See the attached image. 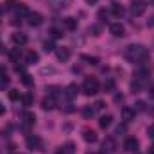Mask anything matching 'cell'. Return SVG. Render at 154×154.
<instances>
[{
  "label": "cell",
  "mask_w": 154,
  "mask_h": 154,
  "mask_svg": "<svg viewBox=\"0 0 154 154\" xmlns=\"http://www.w3.org/2000/svg\"><path fill=\"white\" fill-rule=\"evenodd\" d=\"M124 56H125L127 61H131V63H140V65H142L143 61L149 59V50H147L143 45H129V47H125Z\"/></svg>",
  "instance_id": "6da1fadb"
},
{
  "label": "cell",
  "mask_w": 154,
  "mask_h": 154,
  "mask_svg": "<svg viewBox=\"0 0 154 154\" xmlns=\"http://www.w3.org/2000/svg\"><path fill=\"white\" fill-rule=\"evenodd\" d=\"M99 88H100V84H99V81H97L95 77H86L84 82H82V91H84L86 95H95V93H99Z\"/></svg>",
  "instance_id": "7a4b0ae2"
},
{
  "label": "cell",
  "mask_w": 154,
  "mask_h": 154,
  "mask_svg": "<svg viewBox=\"0 0 154 154\" xmlns=\"http://www.w3.org/2000/svg\"><path fill=\"white\" fill-rule=\"evenodd\" d=\"M147 9V2L145 0H131V13L133 16H142Z\"/></svg>",
  "instance_id": "3957f363"
},
{
  "label": "cell",
  "mask_w": 154,
  "mask_h": 154,
  "mask_svg": "<svg viewBox=\"0 0 154 154\" xmlns=\"http://www.w3.org/2000/svg\"><path fill=\"white\" fill-rule=\"evenodd\" d=\"M116 151V142L113 136H108L104 142H102V152L104 154H115Z\"/></svg>",
  "instance_id": "277c9868"
},
{
  "label": "cell",
  "mask_w": 154,
  "mask_h": 154,
  "mask_svg": "<svg viewBox=\"0 0 154 154\" xmlns=\"http://www.w3.org/2000/svg\"><path fill=\"white\" fill-rule=\"evenodd\" d=\"M27 147L31 151H45L43 149V142H41L39 136H29L27 138Z\"/></svg>",
  "instance_id": "5b68a950"
},
{
  "label": "cell",
  "mask_w": 154,
  "mask_h": 154,
  "mask_svg": "<svg viewBox=\"0 0 154 154\" xmlns=\"http://www.w3.org/2000/svg\"><path fill=\"white\" fill-rule=\"evenodd\" d=\"M109 32H111L115 38H124V36H125V27L116 22V23H111V25H109Z\"/></svg>",
  "instance_id": "8992f818"
},
{
  "label": "cell",
  "mask_w": 154,
  "mask_h": 154,
  "mask_svg": "<svg viewBox=\"0 0 154 154\" xmlns=\"http://www.w3.org/2000/svg\"><path fill=\"white\" fill-rule=\"evenodd\" d=\"M138 140L134 138V136H129V138H125V142H124V151H127V152H134L136 149H138Z\"/></svg>",
  "instance_id": "52a82bcc"
},
{
  "label": "cell",
  "mask_w": 154,
  "mask_h": 154,
  "mask_svg": "<svg viewBox=\"0 0 154 154\" xmlns=\"http://www.w3.org/2000/svg\"><path fill=\"white\" fill-rule=\"evenodd\" d=\"M70 4H72V0H48V5H50L54 11H59V9H66Z\"/></svg>",
  "instance_id": "ba28073f"
},
{
  "label": "cell",
  "mask_w": 154,
  "mask_h": 154,
  "mask_svg": "<svg viewBox=\"0 0 154 154\" xmlns=\"http://www.w3.org/2000/svg\"><path fill=\"white\" fill-rule=\"evenodd\" d=\"M27 20H29V25H31V27H38V25L43 23V16H41L39 13H29Z\"/></svg>",
  "instance_id": "9c48e42d"
},
{
  "label": "cell",
  "mask_w": 154,
  "mask_h": 154,
  "mask_svg": "<svg viewBox=\"0 0 154 154\" xmlns=\"http://www.w3.org/2000/svg\"><path fill=\"white\" fill-rule=\"evenodd\" d=\"M134 115H136L134 108H129V106H124V108H122V120H124V122L134 120Z\"/></svg>",
  "instance_id": "30bf717a"
},
{
  "label": "cell",
  "mask_w": 154,
  "mask_h": 154,
  "mask_svg": "<svg viewBox=\"0 0 154 154\" xmlns=\"http://www.w3.org/2000/svg\"><path fill=\"white\" fill-rule=\"evenodd\" d=\"M82 138H84V142H88V143H95V142H97V133H95L93 129L86 127V129L82 131Z\"/></svg>",
  "instance_id": "8fae6325"
},
{
  "label": "cell",
  "mask_w": 154,
  "mask_h": 154,
  "mask_svg": "<svg viewBox=\"0 0 154 154\" xmlns=\"http://www.w3.org/2000/svg\"><path fill=\"white\" fill-rule=\"evenodd\" d=\"M56 56H57L59 61H68V59H70V48L59 47V48H56Z\"/></svg>",
  "instance_id": "7c38bea8"
},
{
  "label": "cell",
  "mask_w": 154,
  "mask_h": 154,
  "mask_svg": "<svg viewBox=\"0 0 154 154\" xmlns=\"http://www.w3.org/2000/svg\"><path fill=\"white\" fill-rule=\"evenodd\" d=\"M77 93H79L77 84H70V86H66V88L63 90V95H65L66 99H74V97H77Z\"/></svg>",
  "instance_id": "4fadbf2b"
},
{
  "label": "cell",
  "mask_w": 154,
  "mask_h": 154,
  "mask_svg": "<svg viewBox=\"0 0 154 154\" xmlns=\"http://www.w3.org/2000/svg\"><path fill=\"white\" fill-rule=\"evenodd\" d=\"M63 29H66V31H75L77 29V20L72 18V16L65 18V20H63Z\"/></svg>",
  "instance_id": "5bb4252c"
},
{
  "label": "cell",
  "mask_w": 154,
  "mask_h": 154,
  "mask_svg": "<svg viewBox=\"0 0 154 154\" xmlns=\"http://www.w3.org/2000/svg\"><path fill=\"white\" fill-rule=\"evenodd\" d=\"M11 39H13L14 45H25V43H27V36H25L23 32H14V34L11 36Z\"/></svg>",
  "instance_id": "9a60e30c"
},
{
  "label": "cell",
  "mask_w": 154,
  "mask_h": 154,
  "mask_svg": "<svg viewBox=\"0 0 154 154\" xmlns=\"http://www.w3.org/2000/svg\"><path fill=\"white\" fill-rule=\"evenodd\" d=\"M25 61L29 63V65H34V63H38L39 61V56L36 50H29L27 52V56H25Z\"/></svg>",
  "instance_id": "2e32d148"
},
{
  "label": "cell",
  "mask_w": 154,
  "mask_h": 154,
  "mask_svg": "<svg viewBox=\"0 0 154 154\" xmlns=\"http://www.w3.org/2000/svg\"><path fill=\"white\" fill-rule=\"evenodd\" d=\"M111 124H113V116L111 115H104V116H100V120H99V125L102 129H108Z\"/></svg>",
  "instance_id": "e0dca14e"
},
{
  "label": "cell",
  "mask_w": 154,
  "mask_h": 154,
  "mask_svg": "<svg viewBox=\"0 0 154 154\" xmlns=\"http://www.w3.org/2000/svg\"><path fill=\"white\" fill-rule=\"evenodd\" d=\"M41 108H43V109H54V108H56L54 99H52V97H45V99L41 100Z\"/></svg>",
  "instance_id": "ac0fdd59"
},
{
  "label": "cell",
  "mask_w": 154,
  "mask_h": 154,
  "mask_svg": "<svg viewBox=\"0 0 154 154\" xmlns=\"http://www.w3.org/2000/svg\"><path fill=\"white\" fill-rule=\"evenodd\" d=\"M22 118H23V122H25L27 125H32V124L36 122V116H34V113H31V111H25V113L22 115Z\"/></svg>",
  "instance_id": "d6986e66"
},
{
  "label": "cell",
  "mask_w": 154,
  "mask_h": 154,
  "mask_svg": "<svg viewBox=\"0 0 154 154\" xmlns=\"http://www.w3.org/2000/svg\"><path fill=\"white\" fill-rule=\"evenodd\" d=\"M88 32H90L91 36H100V32H102V25H99V23H93V25H90Z\"/></svg>",
  "instance_id": "ffe728a7"
},
{
  "label": "cell",
  "mask_w": 154,
  "mask_h": 154,
  "mask_svg": "<svg viewBox=\"0 0 154 154\" xmlns=\"http://www.w3.org/2000/svg\"><path fill=\"white\" fill-rule=\"evenodd\" d=\"M102 88H104V91H113V90H115V79H111V77H108V79L104 81V84H102Z\"/></svg>",
  "instance_id": "44dd1931"
},
{
  "label": "cell",
  "mask_w": 154,
  "mask_h": 154,
  "mask_svg": "<svg viewBox=\"0 0 154 154\" xmlns=\"http://www.w3.org/2000/svg\"><path fill=\"white\" fill-rule=\"evenodd\" d=\"M111 13H113V16H116V18L124 16V5H122V4H115L113 9H111Z\"/></svg>",
  "instance_id": "7402d4cb"
},
{
  "label": "cell",
  "mask_w": 154,
  "mask_h": 154,
  "mask_svg": "<svg viewBox=\"0 0 154 154\" xmlns=\"http://www.w3.org/2000/svg\"><path fill=\"white\" fill-rule=\"evenodd\" d=\"M149 75H151V70H149V68H140V70L136 72V79H138V81H143V79H147Z\"/></svg>",
  "instance_id": "603a6c76"
},
{
  "label": "cell",
  "mask_w": 154,
  "mask_h": 154,
  "mask_svg": "<svg viewBox=\"0 0 154 154\" xmlns=\"http://www.w3.org/2000/svg\"><path fill=\"white\" fill-rule=\"evenodd\" d=\"M16 13H18V14H22V16H29V13H31V11L27 9V5H25V4H18V5H16Z\"/></svg>",
  "instance_id": "cb8c5ba5"
},
{
  "label": "cell",
  "mask_w": 154,
  "mask_h": 154,
  "mask_svg": "<svg viewBox=\"0 0 154 154\" xmlns=\"http://www.w3.org/2000/svg\"><path fill=\"white\" fill-rule=\"evenodd\" d=\"M63 151H65V154H75V143L74 142H66Z\"/></svg>",
  "instance_id": "d4e9b609"
},
{
  "label": "cell",
  "mask_w": 154,
  "mask_h": 154,
  "mask_svg": "<svg viewBox=\"0 0 154 154\" xmlns=\"http://www.w3.org/2000/svg\"><path fill=\"white\" fill-rule=\"evenodd\" d=\"M22 82H23L25 86H29V88L34 86V79H32V75H29V74H23V75H22Z\"/></svg>",
  "instance_id": "484cf974"
},
{
  "label": "cell",
  "mask_w": 154,
  "mask_h": 154,
  "mask_svg": "<svg viewBox=\"0 0 154 154\" xmlns=\"http://www.w3.org/2000/svg\"><path fill=\"white\" fill-rule=\"evenodd\" d=\"M48 34H50V38L52 39H57L63 36V31H59V29H56V27H52L50 31H48Z\"/></svg>",
  "instance_id": "4316f807"
},
{
  "label": "cell",
  "mask_w": 154,
  "mask_h": 154,
  "mask_svg": "<svg viewBox=\"0 0 154 154\" xmlns=\"http://www.w3.org/2000/svg\"><path fill=\"white\" fill-rule=\"evenodd\" d=\"M93 113H95V109H93L91 106L82 108V116H84V118H91V116H93Z\"/></svg>",
  "instance_id": "83f0119b"
},
{
  "label": "cell",
  "mask_w": 154,
  "mask_h": 154,
  "mask_svg": "<svg viewBox=\"0 0 154 154\" xmlns=\"http://www.w3.org/2000/svg\"><path fill=\"white\" fill-rule=\"evenodd\" d=\"M9 82H11V81H9V77L5 75V74L0 75V90H5V88L9 86Z\"/></svg>",
  "instance_id": "f1b7e54d"
},
{
  "label": "cell",
  "mask_w": 154,
  "mask_h": 154,
  "mask_svg": "<svg viewBox=\"0 0 154 154\" xmlns=\"http://www.w3.org/2000/svg\"><path fill=\"white\" fill-rule=\"evenodd\" d=\"M131 90H133V93H138V91L142 90V82H140L138 79H134V81L131 82Z\"/></svg>",
  "instance_id": "f546056e"
},
{
  "label": "cell",
  "mask_w": 154,
  "mask_h": 154,
  "mask_svg": "<svg viewBox=\"0 0 154 154\" xmlns=\"http://www.w3.org/2000/svg\"><path fill=\"white\" fill-rule=\"evenodd\" d=\"M20 100L23 102V106H31V104H32V95H31V93H25V95H22Z\"/></svg>",
  "instance_id": "4dcf8cb0"
},
{
  "label": "cell",
  "mask_w": 154,
  "mask_h": 154,
  "mask_svg": "<svg viewBox=\"0 0 154 154\" xmlns=\"http://www.w3.org/2000/svg\"><path fill=\"white\" fill-rule=\"evenodd\" d=\"M97 16H99V20H100V22H108V16H109V13H108L106 9H100Z\"/></svg>",
  "instance_id": "1f68e13d"
},
{
  "label": "cell",
  "mask_w": 154,
  "mask_h": 154,
  "mask_svg": "<svg viewBox=\"0 0 154 154\" xmlns=\"http://www.w3.org/2000/svg\"><path fill=\"white\" fill-rule=\"evenodd\" d=\"M82 59L88 61L90 65H99V57H95V56H82Z\"/></svg>",
  "instance_id": "d6a6232c"
},
{
  "label": "cell",
  "mask_w": 154,
  "mask_h": 154,
  "mask_svg": "<svg viewBox=\"0 0 154 154\" xmlns=\"http://www.w3.org/2000/svg\"><path fill=\"white\" fill-rule=\"evenodd\" d=\"M9 99H11V100H18V99H22V95H20L18 90H11V91H9Z\"/></svg>",
  "instance_id": "836d02e7"
},
{
  "label": "cell",
  "mask_w": 154,
  "mask_h": 154,
  "mask_svg": "<svg viewBox=\"0 0 154 154\" xmlns=\"http://www.w3.org/2000/svg\"><path fill=\"white\" fill-rule=\"evenodd\" d=\"M43 48H45V52H52V50H54V43H52V39L45 41V43H43Z\"/></svg>",
  "instance_id": "e575fe53"
},
{
  "label": "cell",
  "mask_w": 154,
  "mask_h": 154,
  "mask_svg": "<svg viewBox=\"0 0 154 154\" xmlns=\"http://www.w3.org/2000/svg\"><path fill=\"white\" fill-rule=\"evenodd\" d=\"M145 108H147V106H145L143 100H138V102L134 104V111H145Z\"/></svg>",
  "instance_id": "d590c367"
},
{
  "label": "cell",
  "mask_w": 154,
  "mask_h": 154,
  "mask_svg": "<svg viewBox=\"0 0 154 154\" xmlns=\"http://www.w3.org/2000/svg\"><path fill=\"white\" fill-rule=\"evenodd\" d=\"M59 90H61V88H57V86H47V91L50 93V97H52V95H57Z\"/></svg>",
  "instance_id": "8d00e7d4"
},
{
  "label": "cell",
  "mask_w": 154,
  "mask_h": 154,
  "mask_svg": "<svg viewBox=\"0 0 154 154\" xmlns=\"http://www.w3.org/2000/svg\"><path fill=\"white\" fill-rule=\"evenodd\" d=\"M93 106H95L93 109H97V111H100V109H104V102H102V100H97V102H95Z\"/></svg>",
  "instance_id": "74e56055"
},
{
  "label": "cell",
  "mask_w": 154,
  "mask_h": 154,
  "mask_svg": "<svg viewBox=\"0 0 154 154\" xmlns=\"http://www.w3.org/2000/svg\"><path fill=\"white\" fill-rule=\"evenodd\" d=\"M147 134H149V138H152V140H154V124H151V125H149Z\"/></svg>",
  "instance_id": "f35d334b"
},
{
  "label": "cell",
  "mask_w": 154,
  "mask_h": 154,
  "mask_svg": "<svg viewBox=\"0 0 154 154\" xmlns=\"http://www.w3.org/2000/svg\"><path fill=\"white\" fill-rule=\"evenodd\" d=\"M74 109H75V108H74L72 104H66V106H65V111H66V113H72Z\"/></svg>",
  "instance_id": "ab89813d"
},
{
  "label": "cell",
  "mask_w": 154,
  "mask_h": 154,
  "mask_svg": "<svg viewBox=\"0 0 154 154\" xmlns=\"http://www.w3.org/2000/svg\"><path fill=\"white\" fill-rule=\"evenodd\" d=\"M122 100H124V95H122V93H116L115 95V102H122Z\"/></svg>",
  "instance_id": "60d3db41"
},
{
  "label": "cell",
  "mask_w": 154,
  "mask_h": 154,
  "mask_svg": "<svg viewBox=\"0 0 154 154\" xmlns=\"http://www.w3.org/2000/svg\"><path fill=\"white\" fill-rule=\"evenodd\" d=\"M116 133H118V134H120V133H125V125H118V127H116Z\"/></svg>",
  "instance_id": "b9f144b4"
},
{
  "label": "cell",
  "mask_w": 154,
  "mask_h": 154,
  "mask_svg": "<svg viewBox=\"0 0 154 154\" xmlns=\"http://www.w3.org/2000/svg\"><path fill=\"white\" fill-rule=\"evenodd\" d=\"M147 93H149V97H151V99H154V86L149 88V91H147Z\"/></svg>",
  "instance_id": "7bdbcfd3"
},
{
  "label": "cell",
  "mask_w": 154,
  "mask_h": 154,
  "mask_svg": "<svg viewBox=\"0 0 154 154\" xmlns=\"http://www.w3.org/2000/svg\"><path fill=\"white\" fill-rule=\"evenodd\" d=\"M147 25H149V27H154V14L151 16V18H149V22H147Z\"/></svg>",
  "instance_id": "ee69618b"
},
{
  "label": "cell",
  "mask_w": 154,
  "mask_h": 154,
  "mask_svg": "<svg viewBox=\"0 0 154 154\" xmlns=\"http://www.w3.org/2000/svg\"><path fill=\"white\" fill-rule=\"evenodd\" d=\"M0 74H2V75L5 74V66H0Z\"/></svg>",
  "instance_id": "f6af8a7d"
},
{
  "label": "cell",
  "mask_w": 154,
  "mask_h": 154,
  "mask_svg": "<svg viewBox=\"0 0 154 154\" xmlns=\"http://www.w3.org/2000/svg\"><path fill=\"white\" fill-rule=\"evenodd\" d=\"M4 111H5V108H4V106H2V104H0V115H2V113H4Z\"/></svg>",
  "instance_id": "bcb514c9"
},
{
  "label": "cell",
  "mask_w": 154,
  "mask_h": 154,
  "mask_svg": "<svg viewBox=\"0 0 154 154\" xmlns=\"http://www.w3.org/2000/svg\"><path fill=\"white\" fill-rule=\"evenodd\" d=\"M56 154H65V151H63V147H61V149H59V151H57Z\"/></svg>",
  "instance_id": "7dc6e473"
},
{
  "label": "cell",
  "mask_w": 154,
  "mask_h": 154,
  "mask_svg": "<svg viewBox=\"0 0 154 154\" xmlns=\"http://www.w3.org/2000/svg\"><path fill=\"white\" fill-rule=\"evenodd\" d=\"M88 4H95V2H99V0H86Z\"/></svg>",
  "instance_id": "c3c4849f"
},
{
  "label": "cell",
  "mask_w": 154,
  "mask_h": 154,
  "mask_svg": "<svg viewBox=\"0 0 154 154\" xmlns=\"http://www.w3.org/2000/svg\"><path fill=\"white\" fill-rule=\"evenodd\" d=\"M0 14H2V7H0Z\"/></svg>",
  "instance_id": "681fc988"
},
{
  "label": "cell",
  "mask_w": 154,
  "mask_h": 154,
  "mask_svg": "<svg viewBox=\"0 0 154 154\" xmlns=\"http://www.w3.org/2000/svg\"><path fill=\"white\" fill-rule=\"evenodd\" d=\"M88 154H95V152H88Z\"/></svg>",
  "instance_id": "f907efd6"
}]
</instances>
